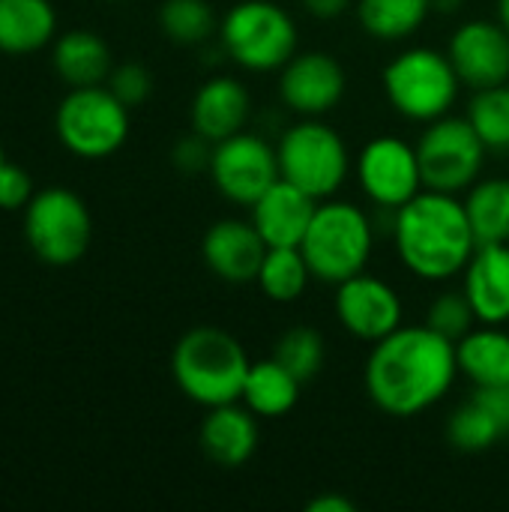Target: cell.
Segmentation results:
<instances>
[{"mask_svg": "<svg viewBox=\"0 0 509 512\" xmlns=\"http://www.w3.org/2000/svg\"><path fill=\"white\" fill-rule=\"evenodd\" d=\"M459 375L456 342L429 324L399 327L372 345L366 360V393L390 417H417L438 405Z\"/></svg>", "mask_w": 509, "mask_h": 512, "instance_id": "cell-1", "label": "cell"}, {"mask_svg": "<svg viewBox=\"0 0 509 512\" xmlns=\"http://www.w3.org/2000/svg\"><path fill=\"white\" fill-rule=\"evenodd\" d=\"M393 243L402 264L426 282H447L465 273L477 249L465 201L435 189L417 192L393 213Z\"/></svg>", "mask_w": 509, "mask_h": 512, "instance_id": "cell-2", "label": "cell"}, {"mask_svg": "<svg viewBox=\"0 0 509 512\" xmlns=\"http://www.w3.org/2000/svg\"><path fill=\"white\" fill-rule=\"evenodd\" d=\"M249 366L252 360L246 348L219 327H192L180 336L171 354L174 384L201 408L240 402Z\"/></svg>", "mask_w": 509, "mask_h": 512, "instance_id": "cell-3", "label": "cell"}, {"mask_svg": "<svg viewBox=\"0 0 509 512\" xmlns=\"http://www.w3.org/2000/svg\"><path fill=\"white\" fill-rule=\"evenodd\" d=\"M300 249L315 279L339 285L366 270L375 249V225L357 204L324 201L318 204Z\"/></svg>", "mask_w": 509, "mask_h": 512, "instance_id": "cell-4", "label": "cell"}, {"mask_svg": "<svg viewBox=\"0 0 509 512\" xmlns=\"http://www.w3.org/2000/svg\"><path fill=\"white\" fill-rule=\"evenodd\" d=\"M459 72L450 54L417 45L396 54L384 66V93L390 105L417 123H432L447 117L459 96Z\"/></svg>", "mask_w": 509, "mask_h": 512, "instance_id": "cell-5", "label": "cell"}, {"mask_svg": "<svg viewBox=\"0 0 509 512\" xmlns=\"http://www.w3.org/2000/svg\"><path fill=\"white\" fill-rule=\"evenodd\" d=\"M219 39L225 54L249 72L282 69L297 54V24L273 0L234 3L219 24Z\"/></svg>", "mask_w": 509, "mask_h": 512, "instance_id": "cell-6", "label": "cell"}, {"mask_svg": "<svg viewBox=\"0 0 509 512\" xmlns=\"http://www.w3.org/2000/svg\"><path fill=\"white\" fill-rule=\"evenodd\" d=\"M276 156L282 180L294 183L318 201L336 195L351 171L348 144L318 117H306L285 129L276 144Z\"/></svg>", "mask_w": 509, "mask_h": 512, "instance_id": "cell-7", "label": "cell"}, {"mask_svg": "<svg viewBox=\"0 0 509 512\" xmlns=\"http://www.w3.org/2000/svg\"><path fill=\"white\" fill-rule=\"evenodd\" d=\"M60 144L78 159H108L129 138V108L105 87H72L54 114Z\"/></svg>", "mask_w": 509, "mask_h": 512, "instance_id": "cell-8", "label": "cell"}, {"mask_svg": "<svg viewBox=\"0 0 509 512\" xmlns=\"http://www.w3.org/2000/svg\"><path fill=\"white\" fill-rule=\"evenodd\" d=\"M24 240L30 252L51 267L81 261L93 240V219L81 195L63 186L36 192L24 207Z\"/></svg>", "mask_w": 509, "mask_h": 512, "instance_id": "cell-9", "label": "cell"}, {"mask_svg": "<svg viewBox=\"0 0 509 512\" xmlns=\"http://www.w3.org/2000/svg\"><path fill=\"white\" fill-rule=\"evenodd\" d=\"M486 144L474 132L468 117H438L417 141V159L423 171V189L465 192L480 180L486 162Z\"/></svg>", "mask_w": 509, "mask_h": 512, "instance_id": "cell-10", "label": "cell"}, {"mask_svg": "<svg viewBox=\"0 0 509 512\" xmlns=\"http://www.w3.org/2000/svg\"><path fill=\"white\" fill-rule=\"evenodd\" d=\"M210 180L231 204L252 207L282 174L276 147H270L261 135L237 132L219 144H213Z\"/></svg>", "mask_w": 509, "mask_h": 512, "instance_id": "cell-11", "label": "cell"}, {"mask_svg": "<svg viewBox=\"0 0 509 512\" xmlns=\"http://www.w3.org/2000/svg\"><path fill=\"white\" fill-rule=\"evenodd\" d=\"M360 189L384 210H399L417 192H423V171L417 147L396 135L372 138L357 159Z\"/></svg>", "mask_w": 509, "mask_h": 512, "instance_id": "cell-12", "label": "cell"}, {"mask_svg": "<svg viewBox=\"0 0 509 512\" xmlns=\"http://www.w3.org/2000/svg\"><path fill=\"white\" fill-rule=\"evenodd\" d=\"M336 315L360 342H381L402 327V300L393 285L366 270L336 285Z\"/></svg>", "mask_w": 509, "mask_h": 512, "instance_id": "cell-13", "label": "cell"}, {"mask_svg": "<svg viewBox=\"0 0 509 512\" xmlns=\"http://www.w3.org/2000/svg\"><path fill=\"white\" fill-rule=\"evenodd\" d=\"M345 84V69L333 54L303 51L282 66L279 99L303 117H321L342 102Z\"/></svg>", "mask_w": 509, "mask_h": 512, "instance_id": "cell-14", "label": "cell"}, {"mask_svg": "<svg viewBox=\"0 0 509 512\" xmlns=\"http://www.w3.org/2000/svg\"><path fill=\"white\" fill-rule=\"evenodd\" d=\"M447 54L462 84L474 90L509 84V33L501 21L474 18L459 24Z\"/></svg>", "mask_w": 509, "mask_h": 512, "instance_id": "cell-15", "label": "cell"}, {"mask_svg": "<svg viewBox=\"0 0 509 512\" xmlns=\"http://www.w3.org/2000/svg\"><path fill=\"white\" fill-rule=\"evenodd\" d=\"M267 243L258 228L243 219H219L207 228L201 255L210 273L231 285H249L258 279L261 261L267 255Z\"/></svg>", "mask_w": 509, "mask_h": 512, "instance_id": "cell-16", "label": "cell"}, {"mask_svg": "<svg viewBox=\"0 0 509 512\" xmlns=\"http://www.w3.org/2000/svg\"><path fill=\"white\" fill-rule=\"evenodd\" d=\"M249 210L267 246H300L318 210V198L279 177Z\"/></svg>", "mask_w": 509, "mask_h": 512, "instance_id": "cell-17", "label": "cell"}, {"mask_svg": "<svg viewBox=\"0 0 509 512\" xmlns=\"http://www.w3.org/2000/svg\"><path fill=\"white\" fill-rule=\"evenodd\" d=\"M249 111H252V99H249V90L243 87V81H237L231 75H216L198 87L189 117H192V129L198 135L219 144V141L243 132Z\"/></svg>", "mask_w": 509, "mask_h": 512, "instance_id": "cell-18", "label": "cell"}, {"mask_svg": "<svg viewBox=\"0 0 509 512\" xmlns=\"http://www.w3.org/2000/svg\"><path fill=\"white\" fill-rule=\"evenodd\" d=\"M465 294L480 324L509 321V243H480L465 267Z\"/></svg>", "mask_w": 509, "mask_h": 512, "instance_id": "cell-19", "label": "cell"}, {"mask_svg": "<svg viewBox=\"0 0 509 512\" xmlns=\"http://www.w3.org/2000/svg\"><path fill=\"white\" fill-rule=\"evenodd\" d=\"M204 456L219 468H243L258 450V420L237 402L207 408V417L198 432Z\"/></svg>", "mask_w": 509, "mask_h": 512, "instance_id": "cell-20", "label": "cell"}, {"mask_svg": "<svg viewBox=\"0 0 509 512\" xmlns=\"http://www.w3.org/2000/svg\"><path fill=\"white\" fill-rule=\"evenodd\" d=\"M51 63L69 87L105 84L114 69L108 42L93 30H66L63 36H57Z\"/></svg>", "mask_w": 509, "mask_h": 512, "instance_id": "cell-21", "label": "cell"}, {"mask_svg": "<svg viewBox=\"0 0 509 512\" xmlns=\"http://www.w3.org/2000/svg\"><path fill=\"white\" fill-rule=\"evenodd\" d=\"M57 33L51 0H0V51L21 57L45 48Z\"/></svg>", "mask_w": 509, "mask_h": 512, "instance_id": "cell-22", "label": "cell"}, {"mask_svg": "<svg viewBox=\"0 0 509 512\" xmlns=\"http://www.w3.org/2000/svg\"><path fill=\"white\" fill-rule=\"evenodd\" d=\"M459 372L474 387L509 384V333L504 324H483L456 342Z\"/></svg>", "mask_w": 509, "mask_h": 512, "instance_id": "cell-23", "label": "cell"}, {"mask_svg": "<svg viewBox=\"0 0 509 512\" xmlns=\"http://www.w3.org/2000/svg\"><path fill=\"white\" fill-rule=\"evenodd\" d=\"M300 387H303V381H297L276 357H270V360H258L249 366L240 402L255 417L276 420V417H285L288 411H294V405L300 402Z\"/></svg>", "mask_w": 509, "mask_h": 512, "instance_id": "cell-24", "label": "cell"}, {"mask_svg": "<svg viewBox=\"0 0 509 512\" xmlns=\"http://www.w3.org/2000/svg\"><path fill=\"white\" fill-rule=\"evenodd\" d=\"M432 12V0H357V18L372 39L402 42L417 33Z\"/></svg>", "mask_w": 509, "mask_h": 512, "instance_id": "cell-25", "label": "cell"}, {"mask_svg": "<svg viewBox=\"0 0 509 512\" xmlns=\"http://www.w3.org/2000/svg\"><path fill=\"white\" fill-rule=\"evenodd\" d=\"M465 213L471 219L477 246L480 243H509V180L489 177L468 189Z\"/></svg>", "mask_w": 509, "mask_h": 512, "instance_id": "cell-26", "label": "cell"}, {"mask_svg": "<svg viewBox=\"0 0 509 512\" xmlns=\"http://www.w3.org/2000/svg\"><path fill=\"white\" fill-rule=\"evenodd\" d=\"M309 279H315V276H312L309 261L300 246H270L255 282L267 300L294 303L309 288Z\"/></svg>", "mask_w": 509, "mask_h": 512, "instance_id": "cell-27", "label": "cell"}, {"mask_svg": "<svg viewBox=\"0 0 509 512\" xmlns=\"http://www.w3.org/2000/svg\"><path fill=\"white\" fill-rule=\"evenodd\" d=\"M504 438L507 435H504L501 423L474 396L465 405H459L447 420V441L459 453H486L495 444H501Z\"/></svg>", "mask_w": 509, "mask_h": 512, "instance_id": "cell-28", "label": "cell"}, {"mask_svg": "<svg viewBox=\"0 0 509 512\" xmlns=\"http://www.w3.org/2000/svg\"><path fill=\"white\" fill-rule=\"evenodd\" d=\"M216 9L210 0H165L159 6V27L177 45H201L216 33Z\"/></svg>", "mask_w": 509, "mask_h": 512, "instance_id": "cell-29", "label": "cell"}, {"mask_svg": "<svg viewBox=\"0 0 509 512\" xmlns=\"http://www.w3.org/2000/svg\"><path fill=\"white\" fill-rule=\"evenodd\" d=\"M468 120L486 150L507 153L509 150V84L477 90L468 108Z\"/></svg>", "mask_w": 509, "mask_h": 512, "instance_id": "cell-30", "label": "cell"}, {"mask_svg": "<svg viewBox=\"0 0 509 512\" xmlns=\"http://www.w3.org/2000/svg\"><path fill=\"white\" fill-rule=\"evenodd\" d=\"M273 357L303 384L318 378L327 360V345L324 336L315 327H291L279 336Z\"/></svg>", "mask_w": 509, "mask_h": 512, "instance_id": "cell-31", "label": "cell"}, {"mask_svg": "<svg viewBox=\"0 0 509 512\" xmlns=\"http://www.w3.org/2000/svg\"><path fill=\"white\" fill-rule=\"evenodd\" d=\"M426 324H429L435 333H441L444 339L459 342V339H465V336L474 330L477 312H474V306H471V300H468L465 291H444V294H438V297L429 303V309H426Z\"/></svg>", "mask_w": 509, "mask_h": 512, "instance_id": "cell-32", "label": "cell"}, {"mask_svg": "<svg viewBox=\"0 0 509 512\" xmlns=\"http://www.w3.org/2000/svg\"><path fill=\"white\" fill-rule=\"evenodd\" d=\"M105 87L132 111V108H138V105H144L150 99V93H153V75L141 63H120V66L111 69Z\"/></svg>", "mask_w": 509, "mask_h": 512, "instance_id": "cell-33", "label": "cell"}, {"mask_svg": "<svg viewBox=\"0 0 509 512\" xmlns=\"http://www.w3.org/2000/svg\"><path fill=\"white\" fill-rule=\"evenodd\" d=\"M33 180L30 174L15 165V162H3L0 165V210H24L33 198Z\"/></svg>", "mask_w": 509, "mask_h": 512, "instance_id": "cell-34", "label": "cell"}, {"mask_svg": "<svg viewBox=\"0 0 509 512\" xmlns=\"http://www.w3.org/2000/svg\"><path fill=\"white\" fill-rule=\"evenodd\" d=\"M210 159H213V141H207L204 135H198L192 129L189 138H180L171 150V162L177 171L183 174H201L210 171Z\"/></svg>", "mask_w": 509, "mask_h": 512, "instance_id": "cell-35", "label": "cell"}, {"mask_svg": "<svg viewBox=\"0 0 509 512\" xmlns=\"http://www.w3.org/2000/svg\"><path fill=\"white\" fill-rule=\"evenodd\" d=\"M471 396L489 408V414L501 423L504 435L509 438V384H498V387H477Z\"/></svg>", "mask_w": 509, "mask_h": 512, "instance_id": "cell-36", "label": "cell"}, {"mask_svg": "<svg viewBox=\"0 0 509 512\" xmlns=\"http://www.w3.org/2000/svg\"><path fill=\"white\" fill-rule=\"evenodd\" d=\"M300 3H303V9H306L309 15H315V18H321V21H333V18L345 15V9H348L354 0H300Z\"/></svg>", "mask_w": 509, "mask_h": 512, "instance_id": "cell-37", "label": "cell"}, {"mask_svg": "<svg viewBox=\"0 0 509 512\" xmlns=\"http://www.w3.org/2000/svg\"><path fill=\"white\" fill-rule=\"evenodd\" d=\"M306 510L309 512H354L357 507H354L348 498L327 492V495H318V498H312V501L306 504Z\"/></svg>", "mask_w": 509, "mask_h": 512, "instance_id": "cell-38", "label": "cell"}, {"mask_svg": "<svg viewBox=\"0 0 509 512\" xmlns=\"http://www.w3.org/2000/svg\"><path fill=\"white\" fill-rule=\"evenodd\" d=\"M462 6V0H432V9L438 12H456Z\"/></svg>", "mask_w": 509, "mask_h": 512, "instance_id": "cell-39", "label": "cell"}, {"mask_svg": "<svg viewBox=\"0 0 509 512\" xmlns=\"http://www.w3.org/2000/svg\"><path fill=\"white\" fill-rule=\"evenodd\" d=\"M498 21L507 27L509 33V0H498Z\"/></svg>", "mask_w": 509, "mask_h": 512, "instance_id": "cell-40", "label": "cell"}, {"mask_svg": "<svg viewBox=\"0 0 509 512\" xmlns=\"http://www.w3.org/2000/svg\"><path fill=\"white\" fill-rule=\"evenodd\" d=\"M3 162H6V156H3V147H0V165H3Z\"/></svg>", "mask_w": 509, "mask_h": 512, "instance_id": "cell-41", "label": "cell"}]
</instances>
